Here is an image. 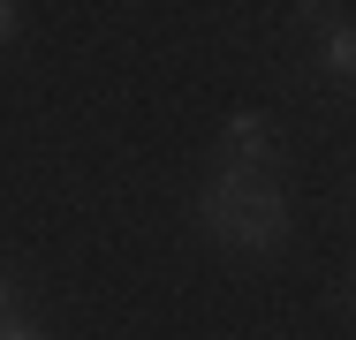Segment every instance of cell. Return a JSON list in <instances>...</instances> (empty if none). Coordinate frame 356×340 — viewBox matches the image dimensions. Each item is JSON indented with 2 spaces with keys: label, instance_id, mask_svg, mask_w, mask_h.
I'll use <instances>...</instances> for the list:
<instances>
[{
  "label": "cell",
  "instance_id": "obj_4",
  "mask_svg": "<svg viewBox=\"0 0 356 340\" xmlns=\"http://www.w3.org/2000/svg\"><path fill=\"white\" fill-rule=\"evenodd\" d=\"M0 340H54V333H46L31 310H15V318H0Z\"/></svg>",
  "mask_w": 356,
  "mask_h": 340
},
{
  "label": "cell",
  "instance_id": "obj_1",
  "mask_svg": "<svg viewBox=\"0 0 356 340\" xmlns=\"http://www.w3.org/2000/svg\"><path fill=\"white\" fill-rule=\"evenodd\" d=\"M197 235L235 250V257H273L288 242V189L281 174H205V189L190 197Z\"/></svg>",
  "mask_w": 356,
  "mask_h": 340
},
{
  "label": "cell",
  "instance_id": "obj_8",
  "mask_svg": "<svg viewBox=\"0 0 356 340\" xmlns=\"http://www.w3.org/2000/svg\"><path fill=\"white\" fill-rule=\"evenodd\" d=\"M349 212H356V189H349Z\"/></svg>",
  "mask_w": 356,
  "mask_h": 340
},
{
  "label": "cell",
  "instance_id": "obj_3",
  "mask_svg": "<svg viewBox=\"0 0 356 340\" xmlns=\"http://www.w3.org/2000/svg\"><path fill=\"white\" fill-rule=\"evenodd\" d=\"M296 23L318 31V83L356 106V15H341V8H296Z\"/></svg>",
  "mask_w": 356,
  "mask_h": 340
},
{
  "label": "cell",
  "instance_id": "obj_5",
  "mask_svg": "<svg viewBox=\"0 0 356 340\" xmlns=\"http://www.w3.org/2000/svg\"><path fill=\"white\" fill-rule=\"evenodd\" d=\"M0 318H15V280H8V265H0Z\"/></svg>",
  "mask_w": 356,
  "mask_h": 340
},
{
  "label": "cell",
  "instance_id": "obj_7",
  "mask_svg": "<svg viewBox=\"0 0 356 340\" xmlns=\"http://www.w3.org/2000/svg\"><path fill=\"white\" fill-rule=\"evenodd\" d=\"M341 310H349V318H356V280H349V287H341Z\"/></svg>",
  "mask_w": 356,
  "mask_h": 340
},
{
  "label": "cell",
  "instance_id": "obj_6",
  "mask_svg": "<svg viewBox=\"0 0 356 340\" xmlns=\"http://www.w3.org/2000/svg\"><path fill=\"white\" fill-rule=\"evenodd\" d=\"M15 23H23V15H15V8H8V0H0V46H8V38H15Z\"/></svg>",
  "mask_w": 356,
  "mask_h": 340
},
{
  "label": "cell",
  "instance_id": "obj_2",
  "mask_svg": "<svg viewBox=\"0 0 356 340\" xmlns=\"http://www.w3.org/2000/svg\"><path fill=\"white\" fill-rule=\"evenodd\" d=\"M213 174H281V129L273 114L243 106L220 121V144H213Z\"/></svg>",
  "mask_w": 356,
  "mask_h": 340
}]
</instances>
